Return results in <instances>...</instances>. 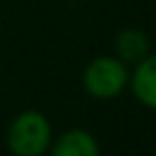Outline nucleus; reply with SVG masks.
Masks as SVG:
<instances>
[{"mask_svg": "<svg viewBox=\"0 0 156 156\" xmlns=\"http://www.w3.org/2000/svg\"><path fill=\"white\" fill-rule=\"evenodd\" d=\"M128 77L130 73L126 62H122L118 56H98L83 69L81 86L92 98L109 101L124 92Z\"/></svg>", "mask_w": 156, "mask_h": 156, "instance_id": "nucleus-1", "label": "nucleus"}, {"mask_svg": "<svg viewBox=\"0 0 156 156\" xmlns=\"http://www.w3.org/2000/svg\"><path fill=\"white\" fill-rule=\"evenodd\" d=\"M7 143L15 156H43L51 143L49 120L34 109L20 113L9 126Z\"/></svg>", "mask_w": 156, "mask_h": 156, "instance_id": "nucleus-2", "label": "nucleus"}, {"mask_svg": "<svg viewBox=\"0 0 156 156\" xmlns=\"http://www.w3.org/2000/svg\"><path fill=\"white\" fill-rule=\"evenodd\" d=\"M135 98L147 109H156V54H147L135 64L128 77Z\"/></svg>", "mask_w": 156, "mask_h": 156, "instance_id": "nucleus-3", "label": "nucleus"}, {"mask_svg": "<svg viewBox=\"0 0 156 156\" xmlns=\"http://www.w3.org/2000/svg\"><path fill=\"white\" fill-rule=\"evenodd\" d=\"M51 156H98V143L88 130L73 128L58 137Z\"/></svg>", "mask_w": 156, "mask_h": 156, "instance_id": "nucleus-4", "label": "nucleus"}, {"mask_svg": "<svg viewBox=\"0 0 156 156\" xmlns=\"http://www.w3.org/2000/svg\"><path fill=\"white\" fill-rule=\"evenodd\" d=\"M115 56L122 62H133L137 64L141 58H145L150 54V39L145 32L137 30V28H124L115 34Z\"/></svg>", "mask_w": 156, "mask_h": 156, "instance_id": "nucleus-5", "label": "nucleus"}]
</instances>
